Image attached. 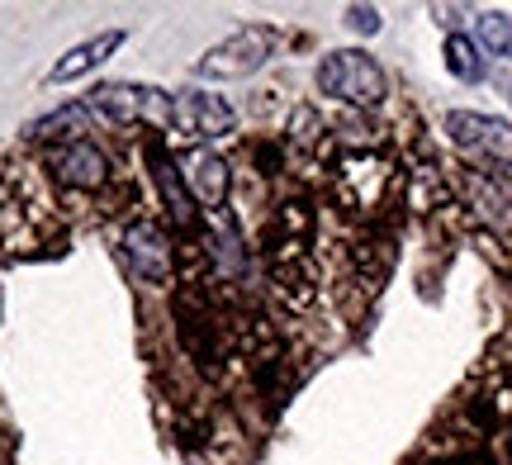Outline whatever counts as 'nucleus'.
Returning <instances> with one entry per match:
<instances>
[{
  "instance_id": "1",
  "label": "nucleus",
  "mask_w": 512,
  "mask_h": 465,
  "mask_svg": "<svg viewBox=\"0 0 512 465\" xmlns=\"http://www.w3.org/2000/svg\"><path fill=\"white\" fill-rule=\"evenodd\" d=\"M318 91L342 100V105H356V110H375L389 95V81H384V67L370 53L342 48V53H328L318 62Z\"/></svg>"
},
{
  "instance_id": "2",
  "label": "nucleus",
  "mask_w": 512,
  "mask_h": 465,
  "mask_svg": "<svg viewBox=\"0 0 512 465\" xmlns=\"http://www.w3.org/2000/svg\"><path fill=\"white\" fill-rule=\"evenodd\" d=\"M275 53V29L271 24H247L233 38H223L219 48L195 62V72L204 81H233V76H252L256 67H266V57Z\"/></svg>"
},
{
  "instance_id": "3",
  "label": "nucleus",
  "mask_w": 512,
  "mask_h": 465,
  "mask_svg": "<svg viewBox=\"0 0 512 465\" xmlns=\"http://www.w3.org/2000/svg\"><path fill=\"white\" fill-rule=\"evenodd\" d=\"M124 257L133 266V276L147 285H171V276H176V252H171V238L157 219H133L124 228Z\"/></svg>"
},
{
  "instance_id": "4",
  "label": "nucleus",
  "mask_w": 512,
  "mask_h": 465,
  "mask_svg": "<svg viewBox=\"0 0 512 465\" xmlns=\"http://www.w3.org/2000/svg\"><path fill=\"white\" fill-rule=\"evenodd\" d=\"M86 110L95 119H110V124H133V119H162L171 114V100L152 86H128V81H110V86H95L86 95Z\"/></svg>"
},
{
  "instance_id": "5",
  "label": "nucleus",
  "mask_w": 512,
  "mask_h": 465,
  "mask_svg": "<svg viewBox=\"0 0 512 465\" xmlns=\"http://www.w3.org/2000/svg\"><path fill=\"white\" fill-rule=\"evenodd\" d=\"M171 124L185 133V138H223L238 124V110L223 100V95L209 91H181L171 100Z\"/></svg>"
},
{
  "instance_id": "6",
  "label": "nucleus",
  "mask_w": 512,
  "mask_h": 465,
  "mask_svg": "<svg viewBox=\"0 0 512 465\" xmlns=\"http://www.w3.org/2000/svg\"><path fill=\"white\" fill-rule=\"evenodd\" d=\"M446 133H451V143L465 152H484L489 162H512V124H503L494 114L451 110L446 114Z\"/></svg>"
},
{
  "instance_id": "7",
  "label": "nucleus",
  "mask_w": 512,
  "mask_h": 465,
  "mask_svg": "<svg viewBox=\"0 0 512 465\" xmlns=\"http://www.w3.org/2000/svg\"><path fill=\"white\" fill-rule=\"evenodd\" d=\"M53 171L62 186H76V190H95L110 181V152L100 148L95 138H72L53 152Z\"/></svg>"
},
{
  "instance_id": "8",
  "label": "nucleus",
  "mask_w": 512,
  "mask_h": 465,
  "mask_svg": "<svg viewBox=\"0 0 512 465\" xmlns=\"http://www.w3.org/2000/svg\"><path fill=\"white\" fill-rule=\"evenodd\" d=\"M185 171V190H190V200H200V205H223L228 200V162H223L219 152H190L181 162Z\"/></svg>"
},
{
  "instance_id": "9",
  "label": "nucleus",
  "mask_w": 512,
  "mask_h": 465,
  "mask_svg": "<svg viewBox=\"0 0 512 465\" xmlns=\"http://www.w3.org/2000/svg\"><path fill=\"white\" fill-rule=\"evenodd\" d=\"M124 29H110V34H95V38H86V43H76V48H67V53L53 62V72H48V81L53 86H62V81H76V76H86V72H95L100 62H110V53L124 43Z\"/></svg>"
},
{
  "instance_id": "10",
  "label": "nucleus",
  "mask_w": 512,
  "mask_h": 465,
  "mask_svg": "<svg viewBox=\"0 0 512 465\" xmlns=\"http://www.w3.org/2000/svg\"><path fill=\"white\" fill-rule=\"evenodd\" d=\"M465 195L475 214L498 233H512V190L498 181V176H484V171H465Z\"/></svg>"
},
{
  "instance_id": "11",
  "label": "nucleus",
  "mask_w": 512,
  "mask_h": 465,
  "mask_svg": "<svg viewBox=\"0 0 512 465\" xmlns=\"http://www.w3.org/2000/svg\"><path fill=\"white\" fill-rule=\"evenodd\" d=\"M147 157H152V176H157V190H162V200H166V209H171V219H176L181 228H195V200H190V190L176 181L181 171L166 162V152L157 148V143L147 148Z\"/></svg>"
},
{
  "instance_id": "12",
  "label": "nucleus",
  "mask_w": 512,
  "mask_h": 465,
  "mask_svg": "<svg viewBox=\"0 0 512 465\" xmlns=\"http://www.w3.org/2000/svg\"><path fill=\"white\" fill-rule=\"evenodd\" d=\"M446 67H451V76H460L465 86H475V81H484V57H479V43L465 34H451L446 38Z\"/></svg>"
},
{
  "instance_id": "13",
  "label": "nucleus",
  "mask_w": 512,
  "mask_h": 465,
  "mask_svg": "<svg viewBox=\"0 0 512 465\" xmlns=\"http://www.w3.org/2000/svg\"><path fill=\"white\" fill-rule=\"evenodd\" d=\"M475 34H479V48L494 53L498 62H512V15L503 10H484L475 19Z\"/></svg>"
},
{
  "instance_id": "14",
  "label": "nucleus",
  "mask_w": 512,
  "mask_h": 465,
  "mask_svg": "<svg viewBox=\"0 0 512 465\" xmlns=\"http://www.w3.org/2000/svg\"><path fill=\"white\" fill-rule=\"evenodd\" d=\"M86 119H95V114L86 110V100H76V105H62V110L43 114L38 124H29V138H67V133L86 129Z\"/></svg>"
},
{
  "instance_id": "15",
  "label": "nucleus",
  "mask_w": 512,
  "mask_h": 465,
  "mask_svg": "<svg viewBox=\"0 0 512 465\" xmlns=\"http://www.w3.org/2000/svg\"><path fill=\"white\" fill-rule=\"evenodd\" d=\"M347 24L356 29V34H380V10H375V5H351Z\"/></svg>"
},
{
  "instance_id": "16",
  "label": "nucleus",
  "mask_w": 512,
  "mask_h": 465,
  "mask_svg": "<svg viewBox=\"0 0 512 465\" xmlns=\"http://www.w3.org/2000/svg\"><path fill=\"white\" fill-rule=\"evenodd\" d=\"M475 465H498V461H475Z\"/></svg>"
}]
</instances>
